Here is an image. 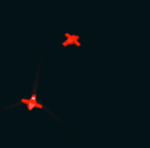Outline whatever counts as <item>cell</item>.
I'll use <instances>...</instances> for the list:
<instances>
[{
    "label": "cell",
    "instance_id": "cell-2",
    "mask_svg": "<svg viewBox=\"0 0 150 148\" xmlns=\"http://www.w3.org/2000/svg\"><path fill=\"white\" fill-rule=\"evenodd\" d=\"M60 45L62 47H68L70 45H74L76 47H81V36L79 34L64 33V40L61 41Z\"/></svg>",
    "mask_w": 150,
    "mask_h": 148
},
{
    "label": "cell",
    "instance_id": "cell-1",
    "mask_svg": "<svg viewBox=\"0 0 150 148\" xmlns=\"http://www.w3.org/2000/svg\"><path fill=\"white\" fill-rule=\"evenodd\" d=\"M27 105H28V109H30V110H32V109H34V108L42 109V110H44L46 113H48L52 118L57 119V120H60V118H59L57 115H54V113L52 112V111L50 110V109L48 108L45 104H44V102L41 100V99H39V97H33L32 96L31 98L28 99V104Z\"/></svg>",
    "mask_w": 150,
    "mask_h": 148
}]
</instances>
